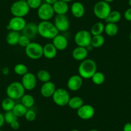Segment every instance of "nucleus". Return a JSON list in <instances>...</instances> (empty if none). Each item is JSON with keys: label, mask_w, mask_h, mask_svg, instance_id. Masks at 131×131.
<instances>
[{"label": "nucleus", "mask_w": 131, "mask_h": 131, "mask_svg": "<svg viewBox=\"0 0 131 131\" xmlns=\"http://www.w3.org/2000/svg\"><path fill=\"white\" fill-rule=\"evenodd\" d=\"M37 80H40L41 82L45 83L50 81L51 80V74L48 71L46 70H40L37 71Z\"/></svg>", "instance_id": "nucleus-30"}, {"label": "nucleus", "mask_w": 131, "mask_h": 131, "mask_svg": "<svg viewBox=\"0 0 131 131\" xmlns=\"http://www.w3.org/2000/svg\"><path fill=\"white\" fill-rule=\"evenodd\" d=\"M23 35H25L26 37L32 39L36 37L38 34V29H37V25L34 23H26L25 28L22 31Z\"/></svg>", "instance_id": "nucleus-17"}, {"label": "nucleus", "mask_w": 131, "mask_h": 131, "mask_svg": "<svg viewBox=\"0 0 131 131\" xmlns=\"http://www.w3.org/2000/svg\"><path fill=\"white\" fill-rule=\"evenodd\" d=\"M56 86L53 82L51 81L43 83L41 88V94L44 98H50L52 97L56 90Z\"/></svg>", "instance_id": "nucleus-15"}, {"label": "nucleus", "mask_w": 131, "mask_h": 131, "mask_svg": "<svg viewBox=\"0 0 131 131\" xmlns=\"http://www.w3.org/2000/svg\"><path fill=\"white\" fill-rule=\"evenodd\" d=\"M118 26L117 24L112 23H107L105 25L104 31L109 37H114L118 34Z\"/></svg>", "instance_id": "nucleus-24"}, {"label": "nucleus", "mask_w": 131, "mask_h": 131, "mask_svg": "<svg viewBox=\"0 0 131 131\" xmlns=\"http://www.w3.org/2000/svg\"><path fill=\"white\" fill-rule=\"evenodd\" d=\"M103 1H104V2H107V3H113L114 0H103Z\"/></svg>", "instance_id": "nucleus-44"}, {"label": "nucleus", "mask_w": 131, "mask_h": 131, "mask_svg": "<svg viewBox=\"0 0 131 131\" xmlns=\"http://www.w3.org/2000/svg\"><path fill=\"white\" fill-rule=\"evenodd\" d=\"M129 39H130V41H131V32L130 33V35H129Z\"/></svg>", "instance_id": "nucleus-49"}, {"label": "nucleus", "mask_w": 131, "mask_h": 131, "mask_svg": "<svg viewBox=\"0 0 131 131\" xmlns=\"http://www.w3.org/2000/svg\"><path fill=\"white\" fill-rule=\"evenodd\" d=\"M25 118L28 122H33L36 118V113L34 111L31 109H28L27 112L25 115Z\"/></svg>", "instance_id": "nucleus-37"}, {"label": "nucleus", "mask_w": 131, "mask_h": 131, "mask_svg": "<svg viewBox=\"0 0 131 131\" xmlns=\"http://www.w3.org/2000/svg\"><path fill=\"white\" fill-rule=\"evenodd\" d=\"M57 51L52 42H49L43 46V56L48 59H54L57 54Z\"/></svg>", "instance_id": "nucleus-21"}, {"label": "nucleus", "mask_w": 131, "mask_h": 131, "mask_svg": "<svg viewBox=\"0 0 131 131\" xmlns=\"http://www.w3.org/2000/svg\"><path fill=\"white\" fill-rule=\"evenodd\" d=\"M2 73H3V75L7 76V75H8V74H9V73H10L9 68H8V67L3 68H2Z\"/></svg>", "instance_id": "nucleus-42"}, {"label": "nucleus", "mask_w": 131, "mask_h": 131, "mask_svg": "<svg viewBox=\"0 0 131 131\" xmlns=\"http://www.w3.org/2000/svg\"><path fill=\"white\" fill-rule=\"evenodd\" d=\"M123 1H125V0H123Z\"/></svg>", "instance_id": "nucleus-51"}, {"label": "nucleus", "mask_w": 131, "mask_h": 131, "mask_svg": "<svg viewBox=\"0 0 131 131\" xmlns=\"http://www.w3.org/2000/svg\"><path fill=\"white\" fill-rule=\"evenodd\" d=\"M111 11L110 3H107L103 0L96 2L93 7L94 15L99 19L105 20Z\"/></svg>", "instance_id": "nucleus-5"}, {"label": "nucleus", "mask_w": 131, "mask_h": 131, "mask_svg": "<svg viewBox=\"0 0 131 131\" xmlns=\"http://www.w3.org/2000/svg\"><path fill=\"white\" fill-rule=\"evenodd\" d=\"M123 131H131V123L127 122L123 126Z\"/></svg>", "instance_id": "nucleus-40"}, {"label": "nucleus", "mask_w": 131, "mask_h": 131, "mask_svg": "<svg viewBox=\"0 0 131 131\" xmlns=\"http://www.w3.org/2000/svg\"><path fill=\"white\" fill-rule=\"evenodd\" d=\"M122 19V14L118 10H112L109 14L108 17L105 19L106 23H116L119 22Z\"/></svg>", "instance_id": "nucleus-28"}, {"label": "nucleus", "mask_w": 131, "mask_h": 131, "mask_svg": "<svg viewBox=\"0 0 131 131\" xmlns=\"http://www.w3.org/2000/svg\"><path fill=\"white\" fill-rule=\"evenodd\" d=\"M52 44L58 51H64L68 46V41L64 36L58 34L52 39Z\"/></svg>", "instance_id": "nucleus-16"}, {"label": "nucleus", "mask_w": 131, "mask_h": 131, "mask_svg": "<svg viewBox=\"0 0 131 131\" xmlns=\"http://www.w3.org/2000/svg\"><path fill=\"white\" fill-rule=\"evenodd\" d=\"M123 16H124L125 19L127 20V21H130V22H131V8L130 7L127 8V9L125 11Z\"/></svg>", "instance_id": "nucleus-38"}, {"label": "nucleus", "mask_w": 131, "mask_h": 131, "mask_svg": "<svg viewBox=\"0 0 131 131\" xmlns=\"http://www.w3.org/2000/svg\"><path fill=\"white\" fill-rule=\"evenodd\" d=\"M58 0H45V3H48V4H50V5H53L54 3H55V2H57Z\"/></svg>", "instance_id": "nucleus-43"}, {"label": "nucleus", "mask_w": 131, "mask_h": 131, "mask_svg": "<svg viewBox=\"0 0 131 131\" xmlns=\"http://www.w3.org/2000/svg\"><path fill=\"white\" fill-rule=\"evenodd\" d=\"M105 25L102 22H96L93 24L90 30L91 34L92 36L102 35L104 32Z\"/></svg>", "instance_id": "nucleus-25"}, {"label": "nucleus", "mask_w": 131, "mask_h": 131, "mask_svg": "<svg viewBox=\"0 0 131 131\" xmlns=\"http://www.w3.org/2000/svg\"><path fill=\"white\" fill-rule=\"evenodd\" d=\"M30 39L28 38V37H26L25 35H21L19 37V39L18 41V45H19L20 46L23 48H26L29 44L31 42L30 41Z\"/></svg>", "instance_id": "nucleus-36"}, {"label": "nucleus", "mask_w": 131, "mask_h": 131, "mask_svg": "<svg viewBox=\"0 0 131 131\" xmlns=\"http://www.w3.org/2000/svg\"><path fill=\"white\" fill-rule=\"evenodd\" d=\"M0 131H3V130H1V129H0Z\"/></svg>", "instance_id": "nucleus-50"}, {"label": "nucleus", "mask_w": 131, "mask_h": 131, "mask_svg": "<svg viewBox=\"0 0 131 131\" xmlns=\"http://www.w3.org/2000/svg\"><path fill=\"white\" fill-rule=\"evenodd\" d=\"M30 9H38L42 5V0H26Z\"/></svg>", "instance_id": "nucleus-35"}, {"label": "nucleus", "mask_w": 131, "mask_h": 131, "mask_svg": "<svg viewBox=\"0 0 131 131\" xmlns=\"http://www.w3.org/2000/svg\"><path fill=\"white\" fill-rule=\"evenodd\" d=\"M71 12L75 18H82L85 14V7L81 2H75L71 5Z\"/></svg>", "instance_id": "nucleus-18"}, {"label": "nucleus", "mask_w": 131, "mask_h": 131, "mask_svg": "<svg viewBox=\"0 0 131 131\" xmlns=\"http://www.w3.org/2000/svg\"><path fill=\"white\" fill-rule=\"evenodd\" d=\"M26 21L24 17H12L10 19L8 24L7 25V29L8 30H12L16 31H22L26 25Z\"/></svg>", "instance_id": "nucleus-10"}, {"label": "nucleus", "mask_w": 131, "mask_h": 131, "mask_svg": "<svg viewBox=\"0 0 131 131\" xmlns=\"http://www.w3.org/2000/svg\"><path fill=\"white\" fill-rule=\"evenodd\" d=\"M53 23L59 32H64L70 28V20L66 15H56Z\"/></svg>", "instance_id": "nucleus-11"}, {"label": "nucleus", "mask_w": 131, "mask_h": 131, "mask_svg": "<svg viewBox=\"0 0 131 131\" xmlns=\"http://www.w3.org/2000/svg\"><path fill=\"white\" fill-rule=\"evenodd\" d=\"M89 131H99V130H96V129H91V130H89Z\"/></svg>", "instance_id": "nucleus-47"}, {"label": "nucleus", "mask_w": 131, "mask_h": 131, "mask_svg": "<svg viewBox=\"0 0 131 131\" xmlns=\"http://www.w3.org/2000/svg\"><path fill=\"white\" fill-rule=\"evenodd\" d=\"M5 123V122L4 114H3L0 112V128L3 127Z\"/></svg>", "instance_id": "nucleus-41"}, {"label": "nucleus", "mask_w": 131, "mask_h": 131, "mask_svg": "<svg viewBox=\"0 0 131 131\" xmlns=\"http://www.w3.org/2000/svg\"><path fill=\"white\" fill-rule=\"evenodd\" d=\"M61 1H63V2H66V3H70V2H71L73 1V0H61Z\"/></svg>", "instance_id": "nucleus-45"}, {"label": "nucleus", "mask_w": 131, "mask_h": 131, "mask_svg": "<svg viewBox=\"0 0 131 131\" xmlns=\"http://www.w3.org/2000/svg\"><path fill=\"white\" fill-rule=\"evenodd\" d=\"M77 114L80 119L88 120L93 118L95 114V110L91 105L84 104L81 107L78 109Z\"/></svg>", "instance_id": "nucleus-13"}, {"label": "nucleus", "mask_w": 131, "mask_h": 131, "mask_svg": "<svg viewBox=\"0 0 131 131\" xmlns=\"http://www.w3.org/2000/svg\"><path fill=\"white\" fill-rule=\"evenodd\" d=\"M52 6L56 15H66L70 10L68 3L61 0H58Z\"/></svg>", "instance_id": "nucleus-19"}, {"label": "nucleus", "mask_w": 131, "mask_h": 131, "mask_svg": "<svg viewBox=\"0 0 131 131\" xmlns=\"http://www.w3.org/2000/svg\"><path fill=\"white\" fill-rule=\"evenodd\" d=\"M37 14L38 17L41 21H50L55 14L53 6L45 2L42 3L37 9Z\"/></svg>", "instance_id": "nucleus-9"}, {"label": "nucleus", "mask_w": 131, "mask_h": 131, "mask_svg": "<svg viewBox=\"0 0 131 131\" xmlns=\"http://www.w3.org/2000/svg\"><path fill=\"white\" fill-rule=\"evenodd\" d=\"M25 89L23 86L21 82L15 81L10 83L7 86L6 89L7 97L12 98L13 100H19L22 98L25 94Z\"/></svg>", "instance_id": "nucleus-4"}, {"label": "nucleus", "mask_w": 131, "mask_h": 131, "mask_svg": "<svg viewBox=\"0 0 131 131\" xmlns=\"http://www.w3.org/2000/svg\"><path fill=\"white\" fill-rule=\"evenodd\" d=\"M71 131H80V130H78V129H73V130H71Z\"/></svg>", "instance_id": "nucleus-48"}, {"label": "nucleus", "mask_w": 131, "mask_h": 131, "mask_svg": "<svg viewBox=\"0 0 131 131\" xmlns=\"http://www.w3.org/2000/svg\"><path fill=\"white\" fill-rule=\"evenodd\" d=\"M91 79L92 82L96 85H101L105 82V77L104 73L100 71H96Z\"/></svg>", "instance_id": "nucleus-33"}, {"label": "nucleus", "mask_w": 131, "mask_h": 131, "mask_svg": "<svg viewBox=\"0 0 131 131\" xmlns=\"http://www.w3.org/2000/svg\"><path fill=\"white\" fill-rule=\"evenodd\" d=\"M78 71H79V75L82 79H91L93 75L97 71L96 63L93 59H85L79 64Z\"/></svg>", "instance_id": "nucleus-1"}, {"label": "nucleus", "mask_w": 131, "mask_h": 131, "mask_svg": "<svg viewBox=\"0 0 131 131\" xmlns=\"http://www.w3.org/2000/svg\"><path fill=\"white\" fill-rule=\"evenodd\" d=\"M20 36L21 35L18 31L10 30L7 34V37H6V41H7V44L10 46H16V45H18Z\"/></svg>", "instance_id": "nucleus-22"}, {"label": "nucleus", "mask_w": 131, "mask_h": 131, "mask_svg": "<svg viewBox=\"0 0 131 131\" xmlns=\"http://www.w3.org/2000/svg\"><path fill=\"white\" fill-rule=\"evenodd\" d=\"M25 54L32 60H38L43 57V46L36 42H31L25 48Z\"/></svg>", "instance_id": "nucleus-6"}, {"label": "nucleus", "mask_w": 131, "mask_h": 131, "mask_svg": "<svg viewBox=\"0 0 131 131\" xmlns=\"http://www.w3.org/2000/svg\"><path fill=\"white\" fill-rule=\"evenodd\" d=\"M92 35L90 31L86 30H80L76 33L74 41L77 46L87 48L91 45Z\"/></svg>", "instance_id": "nucleus-8"}, {"label": "nucleus", "mask_w": 131, "mask_h": 131, "mask_svg": "<svg viewBox=\"0 0 131 131\" xmlns=\"http://www.w3.org/2000/svg\"><path fill=\"white\" fill-rule=\"evenodd\" d=\"M52 100L57 105L64 107L68 105L70 99V93L67 90L63 88H59L55 90L53 95L52 96Z\"/></svg>", "instance_id": "nucleus-7"}, {"label": "nucleus", "mask_w": 131, "mask_h": 131, "mask_svg": "<svg viewBox=\"0 0 131 131\" xmlns=\"http://www.w3.org/2000/svg\"><path fill=\"white\" fill-rule=\"evenodd\" d=\"M38 34L47 39H53L59 34V31L53 23L50 21H41L37 25Z\"/></svg>", "instance_id": "nucleus-2"}, {"label": "nucleus", "mask_w": 131, "mask_h": 131, "mask_svg": "<svg viewBox=\"0 0 131 131\" xmlns=\"http://www.w3.org/2000/svg\"><path fill=\"white\" fill-rule=\"evenodd\" d=\"M10 125L11 128H12L13 130H18L20 127V124H19V122H18V120H15L13 122L10 124Z\"/></svg>", "instance_id": "nucleus-39"}, {"label": "nucleus", "mask_w": 131, "mask_h": 131, "mask_svg": "<svg viewBox=\"0 0 131 131\" xmlns=\"http://www.w3.org/2000/svg\"><path fill=\"white\" fill-rule=\"evenodd\" d=\"M83 79L79 75H73L70 77L67 82V87L71 91H77L82 88Z\"/></svg>", "instance_id": "nucleus-14"}, {"label": "nucleus", "mask_w": 131, "mask_h": 131, "mask_svg": "<svg viewBox=\"0 0 131 131\" xmlns=\"http://www.w3.org/2000/svg\"><path fill=\"white\" fill-rule=\"evenodd\" d=\"M15 105H16L15 100L12 99V98H9V97H7V98H5L2 102V109L5 112L12 111Z\"/></svg>", "instance_id": "nucleus-31"}, {"label": "nucleus", "mask_w": 131, "mask_h": 131, "mask_svg": "<svg viewBox=\"0 0 131 131\" xmlns=\"http://www.w3.org/2000/svg\"><path fill=\"white\" fill-rule=\"evenodd\" d=\"M14 71L16 75L23 77L28 72V69L25 64L19 63L15 66L14 68Z\"/></svg>", "instance_id": "nucleus-32"}, {"label": "nucleus", "mask_w": 131, "mask_h": 131, "mask_svg": "<svg viewBox=\"0 0 131 131\" xmlns=\"http://www.w3.org/2000/svg\"><path fill=\"white\" fill-rule=\"evenodd\" d=\"M4 118H5V123H8V124H10L12 122H13L14 121L17 120V117L14 114L13 112L11 111H8L6 112L4 114Z\"/></svg>", "instance_id": "nucleus-34"}, {"label": "nucleus", "mask_w": 131, "mask_h": 131, "mask_svg": "<svg viewBox=\"0 0 131 131\" xmlns=\"http://www.w3.org/2000/svg\"><path fill=\"white\" fill-rule=\"evenodd\" d=\"M83 105H84V100L81 97L79 96L71 97L68 104L69 107L75 110H78Z\"/></svg>", "instance_id": "nucleus-23"}, {"label": "nucleus", "mask_w": 131, "mask_h": 131, "mask_svg": "<svg viewBox=\"0 0 131 131\" xmlns=\"http://www.w3.org/2000/svg\"><path fill=\"white\" fill-rule=\"evenodd\" d=\"M10 10L14 17H25L29 14L30 8L26 1L17 0L11 5Z\"/></svg>", "instance_id": "nucleus-3"}, {"label": "nucleus", "mask_w": 131, "mask_h": 131, "mask_svg": "<svg viewBox=\"0 0 131 131\" xmlns=\"http://www.w3.org/2000/svg\"><path fill=\"white\" fill-rule=\"evenodd\" d=\"M105 43V38L102 35L92 36L91 45L93 48H98L103 46Z\"/></svg>", "instance_id": "nucleus-27"}, {"label": "nucleus", "mask_w": 131, "mask_h": 131, "mask_svg": "<svg viewBox=\"0 0 131 131\" xmlns=\"http://www.w3.org/2000/svg\"><path fill=\"white\" fill-rule=\"evenodd\" d=\"M21 82L25 90L31 91L36 88L37 85V77L33 73L28 72L22 77Z\"/></svg>", "instance_id": "nucleus-12"}, {"label": "nucleus", "mask_w": 131, "mask_h": 131, "mask_svg": "<svg viewBox=\"0 0 131 131\" xmlns=\"http://www.w3.org/2000/svg\"><path fill=\"white\" fill-rule=\"evenodd\" d=\"M128 5H129V7L131 8V0H128Z\"/></svg>", "instance_id": "nucleus-46"}, {"label": "nucleus", "mask_w": 131, "mask_h": 131, "mask_svg": "<svg viewBox=\"0 0 131 131\" xmlns=\"http://www.w3.org/2000/svg\"><path fill=\"white\" fill-rule=\"evenodd\" d=\"M21 103L26 108L30 109L34 105L35 99L31 94H25L21 98Z\"/></svg>", "instance_id": "nucleus-26"}, {"label": "nucleus", "mask_w": 131, "mask_h": 131, "mask_svg": "<svg viewBox=\"0 0 131 131\" xmlns=\"http://www.w3.org/2000/svg\"><path fill=\"white\" fill-rule=\"evenodd\" d=\"M89 51L86 48L81 47V46H77L73 49L72 51V57L75 60L82 62L87 59L88 56Z\"/></svg>", "instance_id": "nucleus-20"}, {"label": "nucleus", "mask_w": 131, "mask_h": 131, "mask_svg": "<svg viewBox=\"0 0 131 131\" xmlns=\"http://www.w3.org/2000/svg\"><path fill=\"white\" fill-rule=\"evenodd\" d=\"M28 109V108H26L21 103V104H16L12 111L17 118H19V117L25 116Z\"/></svg>", "instance_id": "nucleus-29"}]
</instances>
